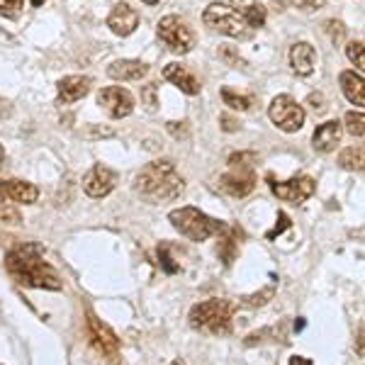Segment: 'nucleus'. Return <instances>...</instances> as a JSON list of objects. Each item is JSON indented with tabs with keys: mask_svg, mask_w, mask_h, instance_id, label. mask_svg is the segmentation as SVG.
Masks as SVG:
<instances>
[{
	"mask_svg": "<svg viewBox=\"0 0 365 365\" xmlns=\"http://www.w3.org/2000/svg\"><path fill=\"white\" fill-rule=\"evenodd\" d=\"M5 268L13 278L25 287H44V290H61V278L54 268L42 258V246L22 244L5 256Z\"/></svg>",
	"mask_w": 365,
	"mask_h": 365,
	"instance_id": "f257e3e1",
	"label": "nucleus"
},
{
	"mask_svg": "<svg viewBox=\"0 0 365 365\" xmlns=\"http://www.w3.org/2000/svg\"><path fill=\"white\" fill-rule=\"evenodd\" d=\"M134 187L149 202H170L180 195L185 182L170 161H151L137 173Z\"/></svg>",
	"mask_w": 365,
	"mask_h": 365,
	"instance_id": "f03ea898",
	"label": "nucleus"
},
{
	"mask_svg": "<svg viewBox=\"0 0 365 365\" xmlns=\"http://www.w3.org/2000/svg\"><path fill=\"white\" fill-rule=\"evenodd\" d=\"M232 317L234 304L229 299H207L190 309V327L205 331L210 336H227L232 334Z\"/></svg>",
	"mask_w": 365,
	"mask_h": 365,
	"instance_id": "7ed1b4c3",
	"label": "nucleus"
},
{
	"mask_svg": "<svg viewBox=\"0 0 365 365\" xmlns=\"http://www.w3.org/2000/svg\"><path fill=\"white\" fill-rule=\"evenodd\" d=\"M168 220L175 232H180L182 237L190 239V241H205V239H210L212 234H220L227 229L220 220L205 215V212H200L197 207L173 210L168 215Z\"/></svg>",
	"mask_w": 365,
	"mask_h": 365,
	"instance_id": "20e7f679",
	"label": "nucleus"
},
{
	"mask_svg": "<svg viewBox=\"0 0 365 365\" xmlns=\"http://www.w3.org/2000/svg\"><path fill=\"white\" fill-rule=\"evenodd\" d=\"M202 20L210 29H215V32H220V34H227V37H234V39H249L253 32V29L246 25L241 10H234L232 5H227V3L207 5V10L202 13Z\"/></svg>",
	"mask_w": 365,
	"mask_h": 365,
	"instance_id": "39448f33",
	"label": "nucleus"
},
{
	"mask_svg": "<svg viewBox=\"0 0 365 365\" xmlns=\"http://www.w3.org/2000/svg\"><path fill=\"white\" fill-rule=\"evenodd\" d=\"M156 34H158V39H161V42L173 51V54H187V51H192V46H195V42H197L192 27L178 15L161 17L158 25H156Z\"/></svg>",
	"mask_w": 365,
	"mask_h": 365,
	"instance_id": "423d86ee",
	"label": "nucleus"
},
{
	"mask_svg": "<svg viewBox=\"0 0 365 365\" xmlns=\"http://www.w3.org/2000/svg\"><path fill=\"white\" fill-rule=\"evenodd\" d=\"M268 117L278 129L292 134V132H299V129H302L304 117L307 115H304L302 105H297L290 96H278V98H273V103H270Z\"/></svg>",
	"mask_w": 365,
	"mask_h": 365,
	"instance_id": "0eeeda50",
	"label": "nucleus"
},
{
	"mask_svg": "<svg viewBox=\"0 0 365 365\" xmlns=\"http://www.w3.org/2000/svg\"><path fill=\"white\" fill-rule=\"evenodd\" d=\"M98 105L105 110L113 120H122V117H129L134 110V96L127 91V88L120 86H108L98 93Z\"/></svg>",
	"mask_w": 365,
	"mask_h": 365,
	"instance_id": "6e6552de",
	"label": "nucleus"
},
{
	"mask_svg": "<svg viewBox=\"0 0 365 365\" xmlns=\"http://www.w3.org/2000/svg\"><path fill=\"white\" fill-rule=\"evenodd\" d=\"M270 190H273L275 197L285 200V202L299 205V202H304L307 197L314 195L317 182L312 180L309 175H297V178H290L285 182H275L273 178H270Z\"/></svg>",
	"mask_w": 365,
	"mask_h": 365,
	"instance_id": "1a4fd4ad",
	"label": "nucleus"
},
{
	"mask_svg": "<svg viewBox=\"0 0 365 365\" xmlns=\"http://www.w3.org/2000/svg\"><path fill=\"white\" fill-rule=\"evenodd\" d=\"M117 185V173L113 168L103 166V163H98V166H93L88 173L83 175V190L88 197H108L110 192L115 190Z\"/></svg>",
	"mask_w": 365,
	"mask_h": 365,
	"instance_id": "9d476101",
	"label": "nucleus"
},
{
	"mask_svg": "<svg viewBox=\"0 0 365 365\" xmlns=\"http://www.w3.org/2000/svg\"><path fill=\"white\" fill-rule=\"evenodd\" d=\"M88 331H91L93 344L103 351V356H108L110 361H115L120 356V339H117V334L103 319H98L93 312H88Z\"/></svg>",
	"mask_w": 365,
	"mask_h": 365,
	"instance_id": "9b49d317",
	"label": "nucleus"
},
{
	"mask_svg": "<svg viewBox=\"0 0 365 365\" xmlns=\"http://www.w3.org/2000/svg\"><path fill=\"white\" fill-rule=\"evenodd\" d=\"M108 27L117 37H129L139 27V13L129 3H117L113 13L108 15Z\"/></svg>",
	"mask_w": 365,
	"mask_h": 365,
	"instance_id": "f8f14e48",
	"label": "nucleus"
},
{
	"mask_svg": "<svg viewBox=\"0 0 365 365\" xmlns=\"http://www.w3.org/2000/svg\"><path fill=\"white\" fill-rule=\"evenodd\" d=\"M220 187L232 197H246L253 187H256V178H253V173L249 168H239V170L234 168L232 173L220 178Z\"/></svg>",
	"mask_w": 365,
	"mask_h": 365,
	"instance_id": "ddd939ff",
	"label": "nucleus"
},
{
	"mask_svg": "<svg viewBox=\"0 0 365 365\" xmlns=\"http://www.w3.org/2000/svg\"><path fill=\"white\" fill-rule=\"evenodd\" d=\"M341 134H344L341 122L329 120L314 129V134H312V146H314V151H319V154H329V151L336 149V144L341 141Z\"/></svg>",
	"mask_w": 365,
	"mask_h": 365,
	"instance_id": "4468645a",
	"label": "nucleus"
},
{
	"mask_svg": "<svg viewBox=\"0 0 365 365\" xmlns=\"http://www.w3.org/2000/svg\"><path fill=\"white\" fill-rule=\"evenodd\" d=\"M93 81L88 76H66L56 83V91H58V103L63 105H71L76 100L86 98L88 91H91Z\"/></svg>",
	"mask_w": 365,
	"mask_h": 365,
	"instance_id": "2eb2a0df",
	"label": "nucleus"
},
{
	"mask_svg": "<svg viewBox=\"0 0 365 365\" xmlns=\"http://www.w3.org/2000/svg\"><path fill=\"white\" fill-rule=\"evenodd\" d=\"M163 78H166L168 83H173L178 91L185 93V96H197V93L202 91L200 81L182 66V63H168V66L163 68Z\"/></svg>",
	"mask_w": 365,
	"mask_h": 365,
	"instance_id": "dca6fc26",
	"label": "nucleus"
},
{
	"mask_svg": "<svg viewBox=\"0 0 365 365\" xmlns=\"http://www.w3.org/2000/svg\"><path fill=\"white\" fill-rule=\"evenodd\" d=\"M0 192L20 205H34L39 197V187L27 180H5L0 182Z\"/></svg>",
	"mask_w": 365,
	"mask_h": 365,
	"instance_id": "f3484780",
	"label": "nucleus"
},
{
	"mask_svg": "<svg viewBox=\"0 0 365 365\" xmlns=\"http://www.w3.org/2000/svg\"><path fill=\"white\" fill-rule=\"evenodd\" d=\"M317 63V51L309 42H297L290 49V66L297 76H312Z\"/></svg>",
	"mask_w": 365,
	"mask_h": 365,
	"instance_id": "a211bd4d",
	"label": "nucleus"
},
{
	"mask_svg": "<svg viewBox=\"0 0 365 365\" xmlns=\"http://www.w3.org/2000/svg\"><path fill=\"white\" fill-rule=\"evenodd\" d=\"M149 73V66L144 61H134V58H122L108 66V76L115 81H141Z\"/></svg>",
	"mask_w": 365,
	"mask_h": 365,
	"instance_id": "6ab92c4d",
	"label": "nucleus"
},
{
	"mask_svg": "<svg viewBox=\"0 0 365 365\" xmlns=\"http://www.w3.org/2000/svg\"><path fill=\"white\" fill-rule=\"evenodd\" d=\"M339 81H341V91H344L346 100H349L351 105H358V108H363V105H365L363 76L356 73V71H344V73L339 76Z\"/></svg>",
	"mask_w": 365,
	"mask_h": 365,
	"instance_id": "aec40b11",
	"label": "nucleus"
},
{
	"mask_svg": "<svg viewBox=\"0 0 365 365\" xmlns=\"http://www.w3.org/2000/svg\"><path fill=\"white\" fill-rule=\"evenodd\" d=\"M339 166L346 170H363V146H349L341 151Z\"/></svg>",
	"mask_w": 365,
	"mask_h": 365,
	"instance_id": "412c9836",
	"label": "nucleus"
},
{
	"mask_svg": "<svg viewBox=\"0 0 365 365\" xmlns=\"http://www.w3.org/2000/svg\"><path fill=\"white\" fill-rule=\"evenodd\" d=\"M222 100H225V105H229L232 110H239V113H246L253 105V96H241V93H234L232 88H222Z\"/></svg>",
	"mask_w": 365,
	"mask_h": 365,
	"instance_id": "4be33fe9",
	"label": "nucleus"
},
{
	"mask_svg": "<svg viewBox=\"0 0 365 365\" xmlns=\"http://www.w3.org/2000/svg\"><path fill=\"white\" fill-rule=\"evenodd\" d=\"M365 117H363V113L361 110H351V113H346V117H344V125L341 127H346V132L351 134V137H358V139H363V134H365Z\"/></svg>",
	"mask_w": 365,
	"mask_h": 365,
	"instance_id": "5701e85b",
	"label": "nucleus"
},
{
	"mask_svg": "<svg viewBox=\"0 0 365 365\" xmlns=\"http://www.w3.org/2000/svg\"><path fill=\"white\" fill-rule=\"evenodd\" d=\"M241 15H244L246 25H249L251 29H258V27L266 25V8H263L261 3L249 5V8H244V10H241Z\"/></svg>",
	"mask_w": 365,
	"mask_h": 365,
	"instance_id": "b1692460",
	"label": "nucleus"
},
{
	"mask_svg": "<svg viewBox=\"0 0 365 365\" xmlns=\"http://www.w3.org/2000/svg\"><path fill=\"white\" fill-rule=\"evenodd\" d=\"M25 8V0H0V17L5 20H17Z\"/></svg>",
	"mask_w": 365,
	"mask_h": 365,
	"instance_id": "393cba45",
	"label": "nucleus"
},
{
	"mask_svg": "<svg viewBox=\"0 0 365 365\" xmlns=\"http://www.w3.org/2000/svg\"><path fill=\"white\" fill-rule=\"evenodd\" d=\"M346 56H349V61L353 66H358V71L365 68V54H363V42L358 39V42H351L346 46Z\"/></svg>",
	"mask_w": 365,
	"mask_h": 365,
	"instance_id": "a878e982",
	"label": "nucleus"
},
{
	"mask_svg": "<svg viewBox=\"0 0 365 365\" xmlns=\"http://www.w3.org/2000/svg\"><path fill=\"white\" fill-rule=\"evenodd\" d=\"M22 217L13 205L8 202H0V225H20Z\"/></svg>",
	"mask_w": 365,
	"mask_h": 365,
	"instance_id": "bb28decb",
	"label": "nucleus"
},
{
	"mask_svg": "<svg viewBox=\"0 0 365 365\" xmlns=\"http://www.w3.org/2000/svg\"><path fill=\"white\" fill-rule=\"evenodd\" d=\"M258 156L253 151H241V154H234L229 158V166L232 168H251V163H256Z\"/></svg>",
	"mask_w": 365,
	"mask_h": 365,
	"instance_id": "cd10ccee",
	"label": "nucleus"
},
{
	"mask_svg": "<svg viewBox=\"0 0 365 365\" xmlns=\"http://www.w3.org/2000/svg\"><path fill=\"white\" fill-rule=\"evenodd\" d=\"M327 32H329V37H331V42L339 44V42H344L346 27H344V22H339V20H329L327 22Z\"/></svg>",
	"mask_w": 365,
	"mask_h": 365,
	"instance_id": "c85d7f7f",
	"label": "nucleus"
},
{
	"mask_svg": "<svg viewBox=\"0 0 365 365\" xmlns=\"http://www.w3.org/2000/svg\"><path fill=\"white\" fill-rule=\"evenodd\" d=\"M141 100H144L146 110H149V113H154V110H156V83L144 86V91H141Z\"/></svg>",
	"mask_w": 365,
	"mask_h": 365,
	"instance_id": "c756f323",
	"label": "nucleus"
},
{
	"mask_svg": "<svg viewBox=\"0 0 365 365\" xmlns=\"http://www.w3.org/2000/svg\"><path fill=\"white\" fill-rule=\"evenodd\" d=\"M307 105L312 110H314L317 115H324L329 110V105H327V98L322 96V93H312V96L307 98Z\"/></svg>",
	"mask_w": 365,
	"mask_h": 365,
	"instance_id": "7c9ffc66",
	"label": "nucleus"
},
{
	"mask_svg": "<svg viewBox=\"0 0 365 365\" xmlns=\"http://www.w3.org/2000/svg\"><path fill=\"white\" fill-rule=\"evenodd\" d=\"M287 227H290V217H287L285 212H280V215H278V225H275V227L270 229V232L266 234V239H275V237H280V234L285 232Z\"/></svg>",
	"mask_w": 365,
	"mask_h": 365,
	"instance_id": "2f4dec72",
	"label": "nucleus"
},
{
	"mask_svg": "<svg viewBox=\"0 0 365 365\" xmlns=\"http://www.w3.org/2000/svg\"><path fill=\"white\" fill-rule=\"evenodd\" d=\"M270 297H273V287H268V290L258 292V295H251V297H246L244 302L249 304V307H258V304H266Z\"/></svg>",
	"mask_w": 365,
	"mask_h": 365,
	"instance_id": "473e14b6",
	"label": "nucleus"
},
{
	"mask_svg": "<svg viewBox=\"0 0 365 365\" xmlns=\"http://www.w3.org/2000/svg\"><path fill=\"white\" fill-rule=\"evenodd\" d=\"M158 258H161V266H163V270H166V273H178V266H175L173 258L168 256L166 246H161V249H158Z\"/></svg>",
	"mask_w": 365,
	"mask_h": 365,
	"instance_id": "72a5a7b5",
	"label": "nucleus"
},
{
	"mask_svg": "<svg viewBox=\"0 0 365 365\" xmlns=\"http://www.w3.org/2000/svg\"><path fill=\"white\" fill-rule=\"evenodd\" d=\"M292 3H295L299 10H304V13H314V10L324 8L327 0H292Z\"/></svg>",
	"mask_w": 365,
	"mask_h": 365,
	"instance_id": "f704fd0d",
	"label": "nucleus"
},
{
	"mask_svg": "<svg viewBox=\"0 0 365 365\" xmlns=\"http://www.w3.org/2000/svg\"><path fill=\"white\" fill-rule=\"evenodd\" d=\"M220 253H222V258H225V263H232V261H234V239H232V237L222 241Z\"/></svg>",
	"mask_w": 365,
	"mask_h": 365,
	"instance_id": "c9c22d12",
	"label": "nucleus"
},
{
	"mask_svg": "<svg viewBox=\"0 0 365 365\" xmlns=\"http://www.w3.org/2000/svg\"><path fill=\"white\" fill-rule=\"evenodd\" d=\"M168 132L173 134L175 139L187 137V127H185V122H168Z\"/></svg>",
	"mask_w": 365,
	"mask_h": 365,
	"instance_id": "e433bc0d",
	"label": "nucleus"
},
{
	"mask_svg": "<svg viewBox=\"0 0 365 365\" xmlns=\"http://www.w3.org/2000/svg\"><path fill=\"white\" fill-rule=\"evenodd\" d=\"M220 122H222V129H225V132H237V129H239V122L232 120L229 115H222Z\"/></svg>",
	"mask_w": 365,
	"mask_h": 365,
	"instance_id": "4c0bfd02",
	"label": "nucleus"
},
{
	"mask_svg": "<svg viewBox=\"0 0 365 365\" xmlns=\"http://www.w3.org/2000/svg\"><path fill=\"white\" fill-rule=\"evenodd\" d=\"M290 365H314V363H312L309 358H304V356H292Z\"/></svg>",
	"mask_w": 365,
	"mask_h": 365,
	"instance_id": "58836bf2",
	"label": "nucleus"
},
{
	"mask_svg": "<svg viewBox=\"0 0 365 365\" xmlns=\"http://www.w3.org/2000/svg\"><path fill=\"white\" fill-rule=\"evenodd\" d=\"M302 329H304V319L295 322V331H302Z\"/></svg>",
	"mask_w": 365,
	"mask_h": 365,
	"instance_id": "ea45409f",
	"label": "nucleus"
},
{
	"mask_svg": "<svg viewBox=\"0 0 365 365\" xmlns=\"http://www.w3.org/2000/svg\"><path fill=\"white\" fill-rule=\"evenodd\" d=\"M168 365H185V361H180V358H175L173 363H168Z\"/></svg>",
	"mask_w": 365,
	"mask_h": 365,
	"instance_id": "a19ab883",
	"label": "nucleus"
},
{
	"mask_svg": "<svg viewBox=\"0 0 365 365\" xmlns=\"http://www.w3.org/2000/svg\"><path fill=\"white\" fill-rule=\"evenodd\" d=\"M3 158H5V149H3V144H0V163H3Z\"/></svg>",
	"mask_w": 365,
	"mask_h": 365,
	"instance_id": "79ce46f5",
	"label": "nucleus"
},
{
	"mask_svg": "<svg viewBox=\"0 0 365 365\" xmlns=\"http://www.w3.org/2000/svg\"><path fill=\"white\" fill-rule=\"evenodd\" d=\"M144 3H149V5H156V3H158V0H144Z\"/></svg>",
	"mask_w": 365,
	"mask_h": 365,
	"instance_id": "37998d69",
	"label": "nucleus"
}]
</instances>
